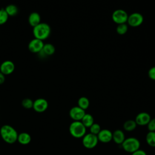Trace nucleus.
Returning a JSON list of instances; mask_svg holds the SVG:
<instances>
[{"label":"nucleus","instance_id":"nucleus-1","mask_svg":"<svg viewBox=\"0 0 155 155\" xmlns=\"http://www.w3.org/2000/svg\"><path fill=\"white\" fill-rule=\"evenodd\" d=\"M2 139L8 143H13L17 141L18 133L16 130L9 125H4L0 129Z\"/></svg>","mask_w":155,"mask_h":155},{"label":"nucleus","instance_id":"nucleus-2","mask_svg":"<svg viewBox=\"0 0 155 155\" xmlns=\"http://www.w3.org/2000/svg\"><path fill=\"white\" fill-rule=\"evenodd\" d=\"M51 33V28L50 25L45 22H41L33 29V34L35 38L41 41L47 39Z\"/></svg>","mask_w":155,"mask_h":155},{"label":"nucleus","instance_id":"nucleus-3","mask_svg":"<svg viewBox=\"0 0 155 155\" xmlns=\"http://www.w3.org/2000/svg\"><path fill=\"white\" fill-rule=\"evenodd\" d=\"M86 128L81 121H73L69 126V131L73 137L78 139L86 134Z\"/></svg>","mask_w":155,"mask_h":155},{"label":"nucleus","instance_id":"nucleus-4","mask_svg":"<svg viewBox=\"0 0 155 155\" xmlns=\"http://www.w3.org/2000/svg\"><path fill=\"white\" fill-rule=\"evenodd\" d=\"M121 145L124 151L127 153H133L139 149L140 143L138 139L131 137L125 139Z\"/></svg>","mask_w":155,"mask_h":155},{"label":"nucleus","instance_id":"nucleus-5","mask_svg":"<svg viewBox=\"0 0 155 155\" xmlns=\"http://www.w3.org/2000/svg\"><path fill=\"white\" fill-rule=\"evenodd\" d=\"M98 138L97 135L92 133L85 134L82 137V143L83 146L87 149H92L94 148L98 143Z\"/></svg>","mask_w":155,"mask_h":155},{"label":"nucleus","instance_id":"nucleus-6","mask_svg":"<svg viewBox=\"0 0 155 155\" xmlns=\"http://www.w3.org/2000/svg\"><path fill=\"white\" fill-rule=\"evenodd\" d=\"M128 18V15L127 13L122 9L114 10L111 15L112 20L117 25L127 22Z\"/></svg>","mask_w":155,"mask_h":155},{"label":"nucleus","instance_id":"nucleus-7","mask_svg":"<svg viewBox=\"0 0 155 155\" xmlns=\"http://www.w3.org/2000/svg\"><path fill=\"white\" fill-rule=\"evenodd\" d=\"M143 22V16L142 14L135 12L128 16L127 23L132 27H137L140 26Z\"/></svg>","mask_w":155,"mask_h":155},{"label":"nucleus","instance_id":"nucleus-8","mask_svg":"<svg viewBox=\"0 0 155 155\" xmlns=\"http://www.w3.org/2000/svg\"><path fill=\"white\" fill-rule=\"evenodd\" d=\"M44 45V44L42 41L34 38L29 42L28 48L29 51L33 53H39L42 50Z\"/></svg>","mask_w":155,"mask_h":155},{"label":"nucleus","instance_id":"nucleus-9","mask_svg":"<svg viewBox=\"0 0 155 155\" xmlns=\"http://www.w3.org/2000/svg\"><path fill=\"white\" fill-rule=\"evenodd\" d=\"M85 114V110L78 106L72 107L69 111V116L74 121H81Z\"/></svg>","mask_w":155,"mask_h":155},{"label":"nucleus","instance_id":"nucleus-10","mask_svg":"<svg viewBox=\"0 0 155 155\" xmlns=\"http://www.w3.org/2000/svg\"><path fill=\"white\" fill-rule=\"evenodd\" d=\"M48 107L47 101L44 98H38L33 102V108L38 113L45 111Z\"/></svg>","mask_w":155,"mask_h":155},{"label":"nucleus","instance_id":"nucleus-11","mask_svg":"<svg viewBox=\"0 0 155 155\" xmlns=\"http://www.w3.org/2000/svg\"><path fill=\"white\" fill-rule=\"evenodd\" d=\"M15 69V64L9 60L4 61L0 65V72L4 75H8L12 74Z\"/></svg>","mask_w":155,"mask_h":155},{"label":"nucleus","instance_id":"nucleus-12","mask_svg":"<svg viewBox=\"0 0 155 155\" xmlns=\"http://www.w3.org/2000/svg\"><path fill=\"white\" fill-rule=\"evenodd\" d=\"M98 140L102 143H108L112 140L113 133L108 129H101L97 135Z\"/></svg>","mask_w":155,"mask_h":155},{"label":"nucleus","instance_id":"nucleus-13","mask_svg":"<svg viewBox=\"0 0 155 155\" xmlns=\"http://www.w3.org/2000/svg\"><path fill=\"white\" fill-rule=\"evenodd\" d=\"M151 119L150 115L147 112H140L135 117V122L137 125L140 126L147 125Z\"/></svg>","mask_w":155,"mask_h":155},{"label":"nucleus","instance_id":"nucleus-14","mask_svg":"<svg viewBox=\"0 0 155 155\" xmlns=\"http://www.w3.org/2000/svg\"><path fill=\"white\" fill-rule=\"evenodd\" d=\"M28 22L29 24L33 27L38 25L41 22V18L40 15L38 12L31 13L28 18Z\"/></svg>","mask_w":155,"mask_h":155},{"label":"nucleus","instance_id":"nucleus-15","mask_svg":"<svg viewBox=\"0 0 155 155\" xmlns=\"http://www.w3.org/2000/svg\"><path fill=\"white\" fill-rule=\"evenodd\" d=\"M125 139V134L122 130L118 129V130H116L113 133L112 140L116 144L121 145Z\"/></svg>","mask_w":155,"mask_h":155},{"label":"nucleus","instance_id":"nucleus-16","mask_svg":"<svg viewBox=\"0 0 155 155\" xmlns=\"http://www.w3.org/2000/svg\"><path fill=\"white\" fill-rule=\"evenodd\" d=\"M55 52V48L54 45L50 43L44 44L42 50L39 53H42L44 56H51Z\"/></svg>","mask_w":155,"mask_h":155},{"label":"nucleus","instance_id":"nucleus-17","mask_svg":"<svg viewBox=\"0 0 155 155\" xmlns=\"http://www.w3.org/2000/svg\"><path fill=\"white\" fill-rule=\"evenodd\" d=\"M17 140L22 145L28 144L31 141V136L30 135L25 132L21 133L18 135Z\"/></svg>","mask_w":155,"mask_h":155},{"label":"nucleus","instance_id":"nucleus-18","mask_svg":"<svg viewBox=\"0 0 155 155\" xmlns=\"http://www.w3.org/2000/svg\"><path fill=\"white\" fill-rule=\"evenodd\" d=\"M81 122L86 128H90L94 122V118L93 116L90 114L85 113L84 116L82 119H81Z\"/></svg>","mask_w":155,"mask_h":155},{"label":"nucleus","instance_id":"nucleus-19","mask_svg":"<svg viewBox=\"0 0 155 155\" xmlns=\"http://www.w3.org/2000/svg\"><path fill=\"white\" fill-rule=\"evenodd\" d=\"M4 9L8 16H15L17 15L19 12L18 7L15 4H9L7 5Z\"/></svg>","mask_w":155,"mask_h":155},{"label":"nucleus","instance_id":"nucleus-20","mask_svg":"<svg viewBox=\"0 0 155 155\" xmlns=\"http://www.w3.org/2000/svg\"><path fill=\"white\" fill-rule=\"evenodd\" d=\"M137 124L135 122L134 120H131V119H130V120H126L124 123V125H123V128L124 129L127 131H128V132H130V131H134L136 127H137Z\"/></svg>","mask_w":155,"mask_h":155},{"label":"nucleus","instance_id":"nucleus-21","mask_svg":"<svg viewBox=\"0 0 155 155\" xmlns=\"http://www.w3.org/2000/svg\"><path fill=\"white\" fill-rule=\"evenodd\" d=\"M89 105H90V101L87 97L85 96H82L79 98L78 101V106L79 107L85 110L89 107Z\"/></svg>","mask_w":155,"mask_h":155},{"label":"nucleus","instance_id":"nucleus-22","mask_svg":"<svg viewBox=\"0 0 155 155\" xmlns=\"http://www.w3.org/2000/svg\"><path fill=\"white\" fill-rule=\"evenodd\" d=\"M145 140L149 146L155 147V131H148L146 135Z\"/></svg>","mask_w":155,"mask_h":155},{"label":"nucleus","instance_id":"nucleus-23","mask_svg":"<svg viewBox=\"0 0 155 155\" xmlns=\"http://www.w3.org/2000/svg\"><path fill=\"white\" fill-rule=\"evenodd\" d=\"M128 29V25L126 23L118 24L116 27V32L120 35L125 34Z\"/></svg>","mask_w":155,"mask_h":155},{"label":"nucleus","instance_id":"nucleus-24","mask_svg":"<svg viewBox=\"0 0 155 155\" xmlns=\"http://www.w3.org/2000/svg\"><path fill=\"white\" fill-rule=\"evenodd\" d=\"M8 15L5 12V9L2 8L0 9V25L5 24L8 19Z\"/></svg>","mask_w":155,"mask_h":155},{"label":"nucleus","instance_id":"nucleus-25","mask_svg":"<svg viewBox=\"0 0 155 155\" xmlns=\"http://www.w3.org/2000/svg\"><path fill=\"white\" fill-rule=\"evenodd\" d=\"M101 130V128L99 124L97 123H94L90 127V133H92L95 135H97L98 133Z\"/></svg>","mask_w":155,"mask_h":155},{"label":"nucleus","instance_id":"nucleus-26","mask_svg":"<svg viewBox=\"0 0 155 155\" xmlns=\"http://www.w3.org/2000/svg\"><path fill=\"white\" fill-rule=\"evenodd\" d=\"M22 105L24 108L27 109H30L33 108V101L29 98H25L22 101Z\"/></svg>","mask_w":155,"mask_h":155},{"label":"nucleus","instance_id":"nucleus-27","mask_svg":"<svg viewBox=\"0 0 155 155\" xmlns=\"http://www.w3.org/2000/svg\"><path fill=\"white\" fill-rule=\"evenodd\" d=\"M147 125L149 131H155V118L151 119Z\"/></svg>","mask_w":155,"mask_h":155},{"label":"nucleus","instance_id":"nucleus-28","mask_svg":"<svg viewBox=\"0 0 155 155\" xmlns=\"http://www.w3.org/2000/svg\"><path fill=\"white\" fill-rule=\"evenodd\" d=\"M148 76L149 78L153 80V81H155V66L151 67L148 72Z\"/></svg>","mask_w":155,"mask_h":155},{"label":"nucleus","instance_id":"nucleus-29","mask_svg":"<svg viewBox=\"0 0 155 155\" xmlns=\"http://www.w3.org/2000/svg\"><path fill=\"white\" fill-rule=\"evenodd\" d=\"M131 155H147V153L144 150L139 149L131 153Z\"/></svg>","mask_w":155,"mask_h":155},{"label":"nucleus","instance_id":"nucleus-30","mask_svg":"<svg viewBox=\"0 0 155 155\" xmlns=\"http://www.w3.org/2000/svg\"><path fill=\"white\" fill-rule=\"evenodd\" d=\"M5 80V77L4 74H2L1 72H0V85L2 84Z\"/></svg>","mask_w":155,"mask_h":155}]
</instances>
